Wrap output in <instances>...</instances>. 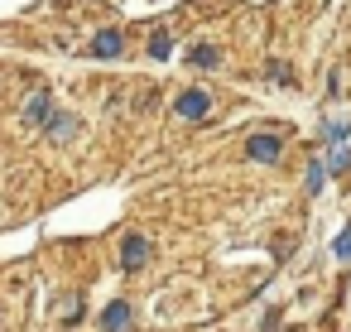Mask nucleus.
Returning a JSON list of instances; mask_svg holds the SVG:
<instances>
[{
	"label": "nucleus",
	"instance_id": "nucleus-4",
	"mask_svg": "<svg viewBox=\"0 0 351 332\" xmlns=\"http://www.w3.org/2000/svg\"><path fill=\"white\" fill-rule=\"evenodd\" d=\"M130 322H135V313H130L125 298H116V303L101 308V332H130Z\"/></svg>",
	"mask_w": 351,
	"mask_h": 332
},
{
	"label": "nucleus",
	"instance_id": "nucleus-1",
	"mask_svg": "<svg viewBox=\"0 0 351 332\" xmlns=\"http://www.w3.org/2000/svg\"><path fill=\"white\" fill-rule=\"evenodd\" d=\"M173 111H178L183 121H202V116L212 111V97H207L202 87H188V92H178V102H173Z\"/></svg>",
	"mask_w": 351,
	"mask_h": 332
},
{
	"label": "nucleus",
	"instance_id": "nucleus-3",
	"mask_svg": "<svg viewBox=\"0 0 351 332\" xmlns=\"http://www.w3.org/2000/svg\"><path fill=\"white\" fill-rule=\"evenodd\" d=\"M149 255H154V246H149L140 231L121 241V265H125V270H145V265H149Z\"/></svg>",
	"mask_w": 351,
	"mask_h": 332
},
{
	"label": "nucleus",
	"instance_id": "nucleus-11",
	"mask_svg": "<svg viewBox=\"0 0 351 332\" xmlns=\"http://www.w3.org/2000/svg\"><path fill=\"white\" fill-rule=\"evenodd\" d=\"M346 164H351V150H346V145H337V150H332V159H327V169H337V174H341Z\"/></svg>",
	"mask_w": 351,
	"mask_h": 332
},
{
	"label": "nucleus",
	"instance_id": "nucleus-14",
	"mask_svg": "<svg viewBox=\"0 0 351 332\" xmlns=\"http://www.w3.org/2000/svg\"><path fill=\"white\" fill-rule=\"evenodd\" d=\"M269 78H274V82H293V78H289V68H284V63H269Z\"/></svg>",
	"mask_w": 351,
	"mask_h": 332
},
{
	"label": "nucleus",
	"instance_id": "nucleus-8",
	"mask_svg": "<svg viewBox=\"0 0 351 332\" xmlns=\"http://www.w3.org/2000/svg\"><path fill=\"white\" fill-rule=\"evenodd\" d=\"M73 130H77L73 116H49V135H53V140H73Z\"/></svg>",
	"mask_w": 351,
	"mask_h": 332
},
{
	"label": "nucleus",
	"instance_id": "nucleus-6",
	"mask_svg": "<svg viewBox=\"0 0 351 332\" xmlns=\"http://www.w3.org/2000/svg\"><path fill=\"white\" fill-rule=\"evenodd\" d=\"M49 116H53V102H49V92H34V97L25 102V121H29V126H44Z\"/></svg>",
	"mask_w": 351,
	"mask_h": 332
},
{
	"label": "nucleus",
	"instance_id": "nucleus-13",
	"mask_svg": "<svg viewBox=\"0 0 351 332\" xmlns=\"http://www.w3.org/2000/svg\"><path fill=\"white\" fill-rule=\"evenodd\" d=\"M77 318H82V303L68 298V303H63V322H77Z\"/></svg>",
	"mask_w": 351,
	"mask_h": 332
},
{
	"label": "nucleus",
	"instance_id": "nucleus-12",
	"mask_svg": "<svg viewBox=\"0 0 351 332\" xmlns=\"http://www.w3.org/2000/svg\"><path fill=\"white\" fill-rule=\"evenodd\" d=\"M332 250H337V260H351V226L337 236V246H332Z\"/></svg>",
	"mask_w": 351,
	"mask_h": 332
},
{
	"label": "nucleus",
	"instance_id": "nucleus-7",
	"mask_svg": "<svg viewBox=\"0 0 351 332\" xmlns=\"http://www.w3.org/2000/svg\"><path fill=\"white\" fill-rule=\"evenodd\" d=\"M217 58H221V54H217L212 44H197V49L188 54V63H193V68H217Z\"/></svg>",
	"mask_w": 351,
	"mask_h": 332
},
{
	"label": "nucleus",
	"instance_id": "nucleus-2",
	"mask_svg": "<svg viewBox=\"0 0 351 332\" xmlns=\"http://www.w3.org/2000/svg\"><path fill=\"white\" fill-rule=\"evenodd\" d=\"M245 154H250L255 164H279L284 140H279V135H269V130H265V135H250V140H245Z\"/></svg>",
	"mask_w": 351,
	"mask_h": 332
},
{
	"label": "nucleus",
	"instance_id": "nucleus-5",
	"mask_svg": "<svg viewBox=\"0 0 351 332\" xmlns=\"http://www.w3.org/2000/svg\"><path fill=\"white\" fill-rule=\"evenodd\" d=\"M121 49H125V34H121V29H101V34L92 39V54H97V58H116Z\"/></svg>",
	"mask_w": 351,
	"mask_h": 332
},
{
	"label": "nucleus",
	"instance_id": "nucleus-9",
	"mask_svg": "<svg viewBox=\"0 0 351 332\" xmlns=\"http://www.w3.org/2000/svg\"><path fill=\"white\" fill-rule=\"evenodd\" d=\"M327 174H332L327 164H308V183H303V188H308V193H322V188H327Z\"/></svg>",
	"mask_w": 351,
	"mask_h": 332
},
{
	"label": "nucleus",
	"instance_id": "nucleus-10",
	"mask_svg": "<svg viewBox=\"0 0 351 332\" xmlns=\"http://www.w3.org/2000/svg\"><path fill=\"white\" fill-rule=\"evenodd\" d=\"M169 49H173L169 34H154V39H149V54H154V58H169Z\"/></svg>",
	"mask_w": 351,
	"mask_h": 332
}]
</instances>
